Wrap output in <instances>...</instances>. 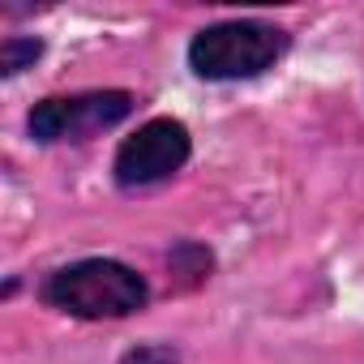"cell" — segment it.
Returning <instances> with one entry per match:
<instances>
[{"label": "cell", "instance_id": "obj_1", "mask_svg": "<svg viewBox=\"0 0 364 364\" xmlns=\"http://www.w3.org/2000/svg\"><path fill=\"white\" fill-rule=\"evenodd\" d=\"M43 304L77 321H120L150 304V283L116 257H82L52 270L39 287Z\"/></svg>", "mask_w": 364, "mask_h": 364}, {"label": "cell", "instance_id": "obj_2", "mask_svg": "<svg viewBox=\"0 0 364 364\" xmlns=\"http://www.w3.org/2000/svg\"><path fill=\"white\" fill-rule=\"evenodd\" d=\"M291 48V35L262 18H228L189 39V69L202 82H249L270 73Z\"/></svg>", "mask_w": 364, "mask_h": 364}, {"label": "cell", "instance_id": "obj_3", "mask_svg": "<svg viewBox=\"0 0 364 364\" xmlns=\"http://www.w3.org/2000/svg\"><path fill=\"white\" fill-rule=\"evenodd\" d=\"M137 112L133 90H77V95H48L31 107L26 133L39 146L60 141H90L116 124H124Z\"/></svg>", "mask_w": 364, "mask_h": 364}, {"label": "cell", "instance_id": "obj_4", "mask_svg": "<svg viewBox=\"0 0 364 364\" xmlns=\"http://www.w3.org/2000/svg\"><path fill=\"white\" fill-rule=\"evenodd\" d=\"M189 159H193L189 124L176 116H154L120 141V150L112 159V180L124 193H141V189L167 185L176 171H185Z\"/></svg>", "mask_w": 364, "mask_h": 364}, {"label": "cell", "instance_id": "obj_5", "mask_svg": "<svg viewBox=\"0 0 364 364\" xmlns=\"http://www.w3.org/2000/svg\"><path fill=\"white\" fill-rule=\"evenodd\" d=\"M43 52H48V43H43L39 35H9L5 43H0V73H5V77H18V73L35 69Z\"/></svg>", "mask_w": 364, "mask_h": 364}, {"label": "cell", "instance_id": "obj_6", "mask_svg": "<svg viewBox=\"0 0 364 364\" xmlns=\"http://www.w3.org/2000/svg\"><path fill=\"white\" fill-rule=\"evenodd\" d=\"M167 262H171V270H176V274H185L189 283L210 279V266H215L210 249H206V245H198V240H180V245L167 253Z\"/></svg>", "mask_w": 364, "mask_h": 364}, {"label": "cell", "instance_id": "obj_7", "mask_svg": "<svg viewBox=\"0 0 364 364\" xmlns=\"http://www.w3.org/2000/svg\"><path fill=\"white\" fill-rule=\"evenodd\" d=\"M120 364H180V351L171 343H137L120 355Z\"/></svg>", "mask_w": 364, "mask_h": 364}]
</instances>
